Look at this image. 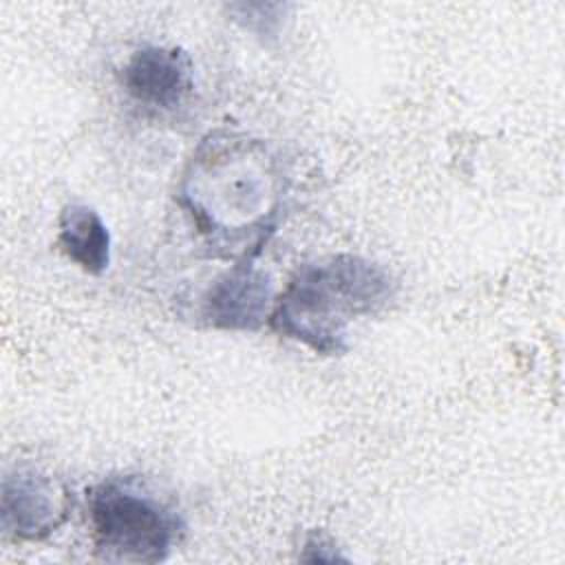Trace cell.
Masks as SVG:
<instances>
[{
    "instance_id": "1",
    "label": "cell",
    "mask_w": 565,
    "mask_h": 565,
    "mask_svg": "<svg viewBox=\"0 0 565 565\" xmlns=\"http://www.w3.org/2000/svg\"><path fill=\"white\" fill-rule=\"evenodd\" d=\"M287 196V174L263 139L216 130L192 150L177 203L214 256L256 258L276 232Z\"/></svg>"
},
{
    "instance_id": "2",
    "label": "cell",
    "mask_w": 565,
    "mask_h": 565,
    "mask_svg": "<svg viewBox=\"0 0 565 565\" xmlns=\"http://www.w3.org/2000/svg\"><path fill=\"white\" fill-rule=\"evenodd\" d=\"M395 291L397 282L382 263L351 252L327 254L289 276L269 329L318 355H342L351 324L382 311Z\"/></svg>"
},
{
    "instance_id": "3",
    "label": "cell",
    "mask_w": 565,
    "mask_h": 565,
    "mask_svg": "<svg viewBox=\"0 0 565 565\" xmlns=\"http://www.w3.org/2000/svg\"><path fill=\"white\" fill-rule=\"evenodd\" d=\"M95 554L110 563H161L181 543V510L139 475H110L86 490Z\"/></svg>"
},
{
    "instance_id": "4",
    "label": "cell",
    "mask_w": 565,
    "mask_h": 565,
    "mask_svg": "<svg viewBox=\"0 0 565 565\" xmlns=\"http://www.w3.org/2000/svg\"><path fill=\"white\" fill-rule=\"evenodd\" d=\"M71 494L51 472L33 463H15L2 475L0 527L22 543L53 536L68 519Z\"/></svg>"
},
{
    "instance_id": "5",
    "label": "cell",
    "mask_w": 565,
    "mask_h": 565,
    "mask_svg": "<svg viewBox=\"0 0 565 565\" xmlns=\"http://www.w3.org/2000/svg\"><path fill=\"white\" fill-rule=\"evenodd\" d=\"M276 296L269 274L254 258H241L207 285L199 318L216 331H258L269 324Z\"/></svg>"
},
{
    "instance_id": "6",
    "label": "cell",
    "mask_w": 565,
    "mask_h": 565,
    "mask_svg": "<svg viewBox=\"0 0 565 565\" xmlns=\"http://www.w3.org/2000/svg\"><path fill=\"white\" fill-rule=\"evenodd\" d=\"M119 86L148 113H174L194 93V62L179 46L143 44L124 62Z\"/></svg>"
},
{
    "instance_id": "7",
    "label": "cell",
    "mask_w": 565,
    "mask_h": 565,
    "mask_svg": "<svg viewBox=\"0 0 565 565\" xmlns=\"http://www.w3.org/2000/svg\"><path fill=\"white\" fill-rule=\"evenodd\" d=\"M60 252L88 276H102L113 260V236L102 214L86 203H68L57 216Z\"/></svg>"
},
{
    "instance_id": "8",
    "label": "cell",
    "mask_w": 565,
    "mask_h": 565,
    "mask_svg": "<svg viewBox=\"0 0 565 565\" xmlns=\"http://www.w3.org/2000/svg\"><path fill=\"white\" fill-rule=\"evenodd\" d=\"M227 11L234 15L247 33L258 38L263 44H269L280 38V31L289 18L291 4L282 2H236Z\"/></svg>"
},
{
    "instance_id": "9",
    "label": "cell",
    "mask_w": 565,
    "mask_h": 565,
    "mask_svg": "<svg viewBox=\"0 0 565 565\" xmlns=\"http://www.w3.org/2000/svg\"><path fill=\"white\" fill-rule=\"evenodd\" d=\"M302 561H311V563H335V561H347L344 554H340V550L335 547V543L329 536L322 534H309L302 543Z\"/></svg>"
}]
</instances>
